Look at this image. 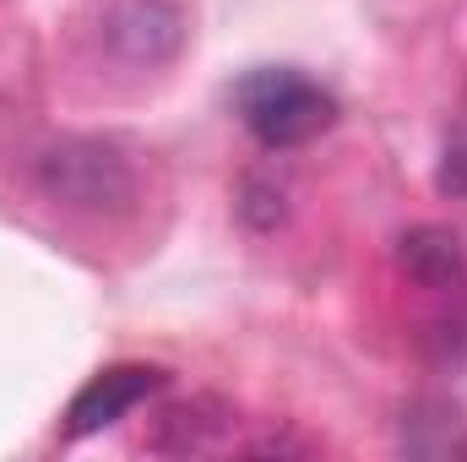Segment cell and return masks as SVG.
Returning <instances> with one entry per match:
<instances>
[{
    "mask_svg": "<svg viewBox=\"0 0 467 462\" xmlns=\"http://www.w3.org/2000/svg\"><path fill=\"white\" fill-rule=\"evenodd\" d=\"M234 115L261 147H305L337 120V99L294 66H261L234 88Z\"/></svg>",
    "mask_w": 467,
    "mask_h": 462,
    "instance_id": "6da1fadb",
    "label": "cell"
},
{
    "mask_svg": "<svg viewBox=\"0 0 467 462\" xmlns=\"http://www.w3.org/2000/svg\"><path fill=\"white\" fill-rule=\"evenodd\" d=\"M163 381H169V375H163L158 364H109V370H99V375L71 397V408H66V436L82 441V436H93V430H109V425L125 419L136 403H147Z\"/></svg>",
    "mask_w": 467,
    "mask_h": 462,
    "instance_id": "7a4b0ae2",
    "label": "cell"
},
{
    "mask_svg": "<svg viewBox=\"0 0 467 462\" xmlns=\"http://www.w3.org/2000/svg\"><path fill=\"white\" fill-rule=\"evenodd\" d=\"M44 185L60 196V202H77V207H104L130 196V174L109 147L99 142H71V147H55L44 158Z\"/></svg>",
    "mask_w": 467,
    "mask_h": 462,
    "instance_id": "3957f363",
    "label": "cell"
},
{
    "mask_svg": "<svg viewBox=\"0 0 467 462\" xmlns=\"http://www.w3.org/2000/svg\"><path fill=\"white\" fill-rule=\"evenodd\" d=\"M115 38L125 44L130 60H158L180 44V11L163 0H130L115 16Z\"/></svg>",
    "mask_w": 467,
    "mask_h": 462,
    "instance_id": "277c9868",
    "label": "cell"
},
{
    "mask_svg": "<svg viewBox=\"0 0 467 462\" xmlns=\"http://www.w3.org/2000/svg\"><path fill=\"white\" fill-rule=\"evenodd\" d=\"M402 267L424 289H451L462 283V239L446 229H413L402 234Z\"/></svg>",
    "mask_w": 467,
    "mask_h": 462,
    "instance_id": "5b68a950",
    "label": "cell"
}]
</instances>
